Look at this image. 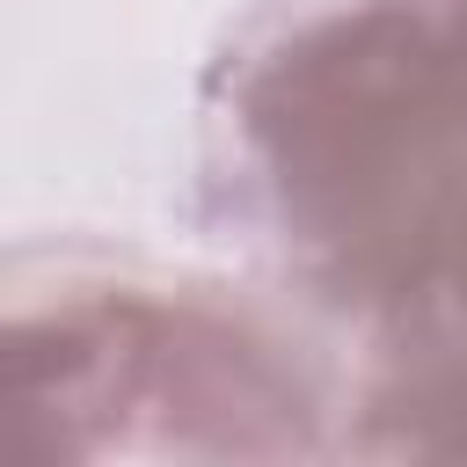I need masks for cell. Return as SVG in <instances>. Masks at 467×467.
Instances as JSON below:
<instances>
[{
    "label": "cell",
    "instance_id": "cell-1",
    "mask_svg": "<svg viewBox=\"0 0 467 467\" xmlns=\"http://www.w3.org/2000/svg\"><path fill=\"white\" fill-rule=\"evenodd\" d=\"M241 131L285 226L350 285L401 292L467 190V51L416 0L314 15L248 73Z\"/></svg>",
    "mask_w": 467,
    "mask_h": 467
},
{
    "label": "cell",
    "instance_id": "cell-2",
    "mask_svg": "<svg viewBox=\"0 0 467 467\" xmlns=\"http://www.w3.org/2000/svg\"><path fill=\"white\" fill-rule=\"evenodd\" d=\"M379 438L401 452H467V358L394 387L379 401Z\"/></svg>",
    "mask_w": 467,
    "mask_h": 467
},
{
    "label": "cell",
    "instance_id": "cell-3",
    "mask_svg": "<svg viewBox=\"0 0 467 467\" xmlns=\"http://www.w3.org/2000/svg\"><path fill=\"white\" fill-rule=\"evenodd\" d=\"M401 299L431 306L438 321H452V328L467 336V190H460V197H452V212L438 219V234H431V248L416 255V270H409Z\"/></svg>",
    "mask_w": 467,
    "mask_h": 467
}]
</instances>
